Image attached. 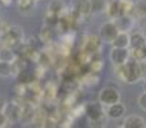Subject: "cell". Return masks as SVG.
Instances as JSON below:
<instances>
[{
    "instance_id": "obj_18",
    "label": "cell",
    "mask_w": 146,
    "mask_h": 128,
    "mask_svg": "<svg viewBox=\"0 0 146 128\" xmlns=\"http://www.w3.org/2000/svg\"><path fill=\"white\" fill-rule=\"evenodd\" d=\"M17 58H18V55L13 51V49L0 48V62H5V63L13 64Z\"/></svg>"
},
{
    "instance_id": "obj_19",
    "label": "cell",
    "mask_w": 146,
    "mask_h": 128,
    "mask_svg": "<svg viewBox=\"0 0 146 128\" xmlns=\"http://www.w3.org/2000/svg\"><path fill=\"white\" fill-rule=\"evenodd\" d=\"M121 4V15H131L135 10V4L131 0H119Z\"/></svg>"
},
{
    "instance_id": "obj_9",
    "label": "cell",
    "mask_w": 146,
    "mask_h": 128,
    "mask_svg": "<svg viewBox=\"0 0 146 128\" xmlns=\"http://www.w3.org/2000/svg\"><path fill=\"white\" fill-rule=\"evenodd\" d=\"M126 113V106L121 103L105 108V117L109 119H121Z\"/></svg>"
},
{
    "instance_id": "obj_26",
    "label": "cell",
    "mask_w": 146,
    "mask_h": 128,
    "mask_svg": "<svg viewBox=\"0 0 146 128\" xmlns=\"http://www.w3.org/2000/svg\"><path fill=\"white\" fill-rule=\"evenodd\" d=\"M133 13H136L139 17H145L146 15V3L145 1H139L137 4H135Z\"/></svg>"
},
{
    "instance_id": "obj_7",
    "label": "cell",
    "mask_w": 146,
    "mask_h": 128,
    "mask_svg": "<svg viewBox=\"0 0 146 128\" xmlns=\"http://www.w3.org/2000/svg\"><path fill=\"white\" fill-rule=\"evenodd\" d=\"M113 22L115 23L119 32H126V33H128V31H132V28L135 26V21L132 15H121V17L115 18Z\"/></svg>"
},
{
    "instance_id": "obj_8",
    "label": "cell",
    "mask_w": 146,
    "mask_h": 128,
    "mask_svg": "<svg viewBox=\"0 0 146 128\" xmlns=\"http://www.w3.org/2000/svg\"><path fill=\"white\" fill-rule=\"evenodd\" d=\"M73 12L80 18H86L91 14L90 0H73Z\"/></svg>"
},
{
    "instance_id": "obj_15",
    "label": "cell",
    "mask_w": 146,
    "mask_h": 128,
    "mask_svg": "<svg viewBox=\"0 0 146 128\" xmlns=\"http://www.w3.org/2000/svg\"><path fill=\"white\" fill-rule=\"evenodd\" d=\"M91 14H101L106 12L108 1L106 0H90Z\"/></svg>"
},
{
    "instance_id": "obj_3",
    "label": "cell",
    "mask_w": 146,
    "mask_h": 128,
    "mask_svg": "<svg viewBox=\"0 0 146 128\" xmlns=\"http://www.w3.org/2000/svg\"><path fill=\"white\" fill-rule=\"evenodd\" d=\"M118 33H119V31H118V28H117L115 23H114L113 21H109V22H105L104 25L100 26L99 37L105 44H113V41L115 40Z\"/></svg>"
},
{
    "instance_id": "obj_32",
    "label": "cell",
    "mask_w": 146,
    "mask_h": 128,
    "mask_svg": "<svg viewBox=\"0 0 146 128\" xmlns=\"http://www.w3.org/2000/svg\"><path fill=\"white\" fill-rule=\"evenodd\" d=\"M23 128H45V126L41 123H37V122H35V121H31L30 123L23 124Z\"/></svg>"
},
{
    "instance_id": "obj_35",
    "label": "cell",
    "mask_w": 146,
    "mask_h": 128,
    "mask_svg": "<svg viewBox=\"0 0 146 128\" xmlns=\"http://www.w3.org/2000/svg\"><path fill=\"white\" fill-rule=\"evenodd\" d=\"M140 51H141V58L142 60H146V44L144 46H142L141 49H140Z\"/></svg>"
},
{
    "instance_id": "obj_23",
    "label": "cell",
    "mask_w": 146,
    "mask_h": 128,
    "mask_svg": "<svg viewBox=\"0 0 146 128\" xmlns=\"http://www.w3.org/2000/svg\"><path fill=\"white\" fill-rule=\"evenodd\" d=\"M106 117H101L99 119H95V121H88L90 122V128H105L106 127Z\"/></svg>"
},
{
    "instance_id": "obj_38",
    "label": "cell",
    "mask_w": 146,
    "mask_h": 128,
    "mask_svg": "<svg viewBox=\"0 0 146 128\" xmlns=\"http://www.w3.org/2000/svg\"><path fill=\"white\" fill-rule=\"evenodd\" d=\"M1 23H3V21H1V18H0V27H1Z\"/></svg>"
},
{
    "instance_id": "obj_24",
    "label": "cell",
    "mask_w": 146,
    "mask_h": 128,
    "mask_svg": "<svg viewBox=\"0 0 146 128\" xmlns=\"http://www.w3.org/2000/svg\"><path fill=\"white\" fill-rule=\"evenodd\" d=\"M83 81H85L86 85H90V86H92V85H98V83H99V76L96 74V73L90 72L88 74H86V76H85Z\"/></svg>"
},
{
    "instance_id": "obj_11",
    "label": "cell",
    "mask_w": 146,
    "mask_h": 128,
    "mask_svg": "<svg viewBox=\"0 0 146 128\" xmlns=\"http://www.w3.org/2000/svg\"><path fill=\"white\" fill-rule=\"evenodd\" d=\"M145 44H146V37L144 33L139 32V31H133L132 33H129V48H131V50L141 49Z\"/></svg>"
},
{
    "instance_id": "obj_21",
    "label": "cell",
    "mask_w": 146,
    "mask_h": 128,
    "mask_svg": "<svg viewBox=\"0 0 146 128\" xmlns=\"http://www.w3.org/2000/svg\"><path fill=\"white\" fill-rule=\"evenodd\" d=\"M14 74V69H13V64L5 63V62H0V76L1 77H9V76Z\"/></svg>"
},
{
    "instance_id": "obj_13",
    "label": "cell",
    "mask_w": 146,
    "mask_h": 128,
    "mask_svg": "<svg viewBox=\"0 0 146 128\" xmlns=\"http://www.w3.org/2000/svg\"><path fill=\"white\" fill-rule=\"evenodd\" d=\"M7 36L15 45H21L23 42V30L21 27H18V26H10Z\"/></svg>"
},
{
    "instance_id": "obj_10",
    "label": "cell",
    "mask_w": 146,
    "mask_h": 128,
    "mask_svg": "<svg viewBox=\"0 0 146 128\" xmlns=\"http://www.w3.org/2000/svg\"><path fill=\"white\" fill-rule=\"evenodd\" d=\"M101 42H103V41H101V38L99 37V36H90L85 42V49H83V51H86V53L90 54V55H94L95 53L100 51Z\"/></svg>"
},
{
    "instance_id": "obj_22",
    "label": "cell",
    "mask_w": 146,
    "mask_h": 128,
    "mask_svg": "<svg viewBox=\"0 0 146 128\" xmlns=\"http://www.w3.org/2000/svg\"><path fill=\"white\" fill-rule=\"evenodd\" d=\"M59 19H60V17H59V15L48 12V13H46V15H45V25L49 26V27H51V26H58Z\"/></svg>"
},
{
    "instance_id": "obj_4",
    "label": "cell",
    "mask_w": 146,
    "mask_h": 128,
    "mask_svg": "<svg viewBox=\"0 0 146 128\" xmlns=\"http://www.w3.org/2000/svg\"><path fill=\"white\" fill-rule=\"evenodd\" d=\"M22 106H23V104L15 103V101L7 104V106H5L3 113H4V115L7 117L9 123L21 122V119H22Z\"/></svg>"
},
{
    "instance_id": "obj_31",
    "label": "cell",
    "mask_w": 146,
    "mask_h": 128,
    "mask_svg": "<svg viewBox=\"0 0 146 128\" xmlns=\"http://www.w3.org/2000/svg\"><path fill=\"white\" fill-rule=\"evenodd\" d=\"M139 105L142 110L146 111V92H142L139 97Z\"/></svg>"
},
{
    "instance_id": "obj_12",
    "label": "cell",
    "mask_w": 146,
    "mask_h": 128,
    "mask_svg": "<svg viewBox=\"0 0 146 128\" xmlns=\"http://www.w3.org/2000/svg\"><path fill=\"white\" fill-rule=\"evenodd\" d=\"M122 128H146V122L140 115H129L124 118Z\"/></svg>"
},
{
    "instance_id": "obj_28",
    "label": "cell",
    "mask_w": 146,
    "mask_h": 128,
    "mask_svg": "<svg viewBox=\"0 0 146 128\" xmlns=\"http://www.w3.org/2000/svg\"><path fill=\"white\" fill-rule=\"evenodd\" d=\"M90 67H91V72L92 73H99L101 70V68H103V62L92 59V60L90 62Z\"/></svg>"
},
{
    "instance_id": "obj_36",
    "label": "cell",
    "mask_w": 146,
    "mask_h": 128,
    "mask_svg": "<svg viewBox=\"0 0 146 128\" xmlns=\"http://www.w3.org/2000/svg\"><path fill=\"white\" fill-rule=\"evenodd\" d=\"M10 1H12V0H0V3H1V4H4V5H9Z\"/></svg>"
},
{
    "instance_id": "obj_33",
    "label": "cell",
    "mask_w": 146,
    "mask_h": 128,
    "mask_svg": "<svg viewBox=\"0 0 146 128\" xmlns=\"http://www.w3.org/2000/svg\"><path fill=\"white\" fill-rule=\"evenodd\" d=\"M9 124V122H8L7 117L4 115V113H0V128H5Z\"/></svg>"
},
{
    "instance_id": "obj_1",
    "label": "cell",
    "mask_w": 146,
    "mask_h": 128,
    "mask_svg": "<svg viewBox=\"0 0 146 128\" xmlns=\"http://www.w3.org/2000/svg\"><path fill=\"white\" fill-rule=\"evenodd\" d=\"M115 69H117L115 72L117 77L127 83H136L141 80L140 69H139V62L133 60V59H129L124 65L115 67Z\"/></svg>"
},
{
    "instance_id": "obj_34",
    "label": "cell",
    "mask_w": 146,
    "mask_h": 128,
    "mask_svg": "<svg viewBox=\"0 0 146 128\" xmlns=\"http://www.w3.org/2000/svg\"><path fill=\"white\" fill-rule=\"evenodd\" d=\"M7 100H5L3 96H0V113H3L4 111V109H5V106H7Z\"/></svg>"
},
{
    "instance_id": "obj_17",
    "label": "cell",
    "mask_w": 146,
    "mask_h": 128,
    "mask_svg": "<svg viewBox=\"0 0 146 128\" xmlns=\"http://www.w3.org/2000/svg\"><path fill=\"white\" fill-rule=\"evenodd\" d=\"M105 13L113 21L115 19V18L121 17V4H119V0H114V1L108 3V8H106Z\"/></svg>"
},
{
    "instance_id": "obj_39",
    "label": "cell",
    "mask_w": 146,
    "mask_h": 128,
    "mask_svg": "<svg viewBox=\"0 0 146 128\" xmlns=\"http://www.w3.org/2000/svg\"><path fill=\"white\" fill-rule=\"evenodd\" d=\"M117 128H122V127H117Z\"/></svg>"
},
{
    "instance_id": "obj_20",
    "label": "cell",
    "mask_w": 146,
    "mask_h": 128,
    "mask_svg": "<svg viewBox=\"0 0 146 128\" xmlns=\"http://www.w3.org/2000/svg\"><path fill=\"white\" fill-rule=\"evenodd\" d=\"M51 37H53V31H51V27H49V26L45 25L40 30V40L42 41V42L48 44V42H50Z\"/></svg>"
},
{
    "instance_id": "obj_6",
    "label": "cell",
    "mask_w": 146,
    "mask_h": 128,
    "mask_svg": "<svg viewBox=\"0 0 146 128\" xmlns=\"http://www.w3.org/2000/svg\"><path fill=\"white\" fill-rule=\"evenodd\" d=\"M105 106H103V104L100 101H91L85 105V114L88 118V121H95L101 117L105 115Z\"/></svg>"
},
{
    "instance_id": "obj_30",
    "label": "cell",
    "mask_w": 146,
    "mask_h": 128,
    "mask_svg": "<svg viewBox=\"0 0 146 128\" xmlns=\"http://www.w3.org/2000/svg\"><path fill=\"white\" fill-rule=\"evenodd\" d=\"M139 69H140V77L141 80H146V60L139 62Z\"/></svg>"
},
{
    "instance_id": "obj_5",
    "label": "cell",
    "mask_w": 146,
    "mask_h": 128,
    "mask_svg": "<svg viewBox=\"0 0 146 128\" xmlns=\"http://www.w3.org/2000/svg\"><path fill=\"white\" fill-rule=\"evenodd\" d=\"M109 59L113 63L114 67H121L124 65L127 62L131 59V53L129 49H119V48H113L109 53Z\"/></svg>"
},
{
    "instance_id": "obj_25",
    "label": "cell",
    "mask_w": 146,
    "mask_h": 128,
    "mask_svg": "<svg viewBox=\"0 0 146 128\" xmlns=\"http://www.w3.org/2000/svg\"><path fill=\"white\" fill-rule=\"evenodd\" d=\"M55 92H56V88H55V86L51 85V83H49L45 88H42V96H45V97H48V99H53L54 96H55Z\"/></svg>"
},
{
    "instance_id": "obj_27",
    "label": "cell",
    "mask_w": 146,
    "mask_h": 128,
    "mask_svg": "<svg viewBox=\"0 0 146 128\" xmlns=\"http://www.w3.org/2000/svg\"><path fill=\"white\" fill-rule=\"evenodd\" d=\"M14 91H15V95H17V97H21V99H22L23 96L26 95V92H27V85H23V83H18V85L14 87Z\"/></svg>"
},
{
    "instance_id": "obj_37",
    "label": "cell",
    "mask_w": 146,
    "mask_h": 128,
    "mask_svg": "<svg viewBox=\"0 0 146 128\" xmlns=\"http://www.w3.org/2000/svg\"><path fill=\"white\" fill-rule=\"evenodd\" d=\"M144 91L146 92V80H145V82H144Z\"/></svg>"
},
{
    "instance_id": "obj_29",
    "label": "cell",
    "mask_w": 146,
    "mask_h": 128,
    "mask_svg": "<svg viewBox=\"0 0 146 128\" xmlns=\"http://www.w3.org/2000/svg\"><path fill=\"white\" fill-rule=\"evenodd\" d=\"M17 3H18V7H19L22 10H25V12L30 10L31 8H32V5H33L32 0H18Z\"/></svg>"
},
{
    "instance_id": "obj_14",
    "label": "cell",
    "mask_w": 146,
    "mask_h": 128,
    "mask_svg": "<svg viewBox=\"0 0 146 128\" xmlns=\"http://www.w3.org/2000/svg\"><path fill=\"white\" fill-rule=\"evenodd\" d=\"M113 48L119 49H129V33L119 32L115 40L113 41Z\"/></svg>"
},
{
    "instance_id": "obj_2",
    "label": "cell",
    "mask_w": 146,
    "mask_h": 128,
    "mask_svg": "<svg viewBox=\"0 0 146 128\" xmlns=\"http://www.w3.org/2000/svg\"><path fill=\"white\" fill-rule=\"evenodd\" d=\"M99 101L103 104V106H110L114 104L121 101V94L115 87L111 86H106V87L101 88L100 94H99Z\"/></svg>"
},
{
    "instance_id": "obj_16",
    "label": "cell",
    "mask_w": 146,
    "mask_h": 128,
    "mask_svg": "<svg viewBox=\"0 0 146 128\" xmlns=\"http://www.w3.org/2000/svg\"><path fill=\"white\" fill-rule=\"evenodd\" d=\"M64 10H66V7H64V3L62 0H51L48 5V12L59 15V17L63 15Z\"/></svg>"
}]
</instances>
